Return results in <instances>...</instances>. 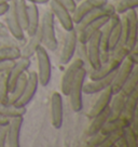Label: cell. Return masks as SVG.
I'll use <instances>...</instances> for the list:
<instances>
[{
	"instance_id": "obj_21",
	"label": "cell",
	"mask_w": 138,
	"mask_h": 147,
	"mask_svg": "<svg viewBox=\"0 0 138 147\" xmlns=\"http://www.w3.org/2000/svg\"><path fill=\"white\" fill-rule=\"evenodd\" d=\"M137 104H138V90H134L129 96L125 98L124 108H123V113L122 115L129 120V122H132L135 116L137 114Z\"/></svg>"
},
{
	"instance_id": "obj_36",
	"label": "cell",
	"mask_w": 138,
	"mask_h": 147,
	"mask_svg": "<svg viewBox=\"0 0 138 147\" xmlns=\"http://www.w3.org/2000/svg\"><path fill=\"white\" fill-rule=\"evenodd\" d=\"M122 136V130L121 131H115L112 133H109L106 135V138L104 140V142L101 144L102 147H115V143L118 142V140Z\"/></svg>"
},
{
	"instance_id": "obj_4",
	"label": "cell",
	"mask_w": 138,
	"mask_h": 147,
	"mask_svg": "<svg viewBox=\"0 0 138 147\" xmlns=\"http://www.w3.org/2000/svg\"><path fill=\"white\" fill-rule=\"evenodd\" d=\"M3 16H5V22L3 23L5 24L10 35H12L13 37L17 38L19 40L26 39V34L24 32L23 27H22L19 18H17V15H16L13 0L9 3V9H8V11L5 12Z\"/></svg>"
},
{
	"instance_id": "obj_39",
	"label": "cell",
	"mask_w": 138,
	"mask_h": 147,
	"mask_svg": "<svg viewBox=\"0 0 138 147\" xmlns=\"http://www.w3.org/2000/svg\"><path fill=\"white\" fill-rule=\"evenodd\" d=\"M126 59L129 61H131L134 65H138V46L137 45L134 47L133 49H131V50L129 51Z\"/></svg>"
},
{
	"instance_id": "obj_38",
	"label": "cell",
	"mask_w": 138,
	"mask_h": 147,
	"mask_svg": "<svg viewBox=\"0 0 138 147\" xmlns=\"http://www.w3.org/2000/svg\"><path fill=\"white\" fill-rule=\"evenodd\" d=\"M56 2H58L60 5H62L63 7H65L66 9L68 10L69 12H74V10L76 9V7H77V1L76 0H54Z\"/></svg>"
},
{
	"instance_id": "obj_14",
	"label": "cell",
	"mask_w": 138,
	"mask_h": 147,
	"mask_svg": "<svg viewBox=\"0 0 138 147\" xmlns=\"http://www.w3.org/2000/svg\"><path fill=\"white\" fill-rule=\"evenodd\" d=\"M24 117H14L9 120L8 123V135H7V146L19 147L21 130L23 125Z\"/></svg>"
},
{
	"instance_id": "obj_18",
	"label": "cell",
	"mask_w": 138,
	"mask_h": 147,
	"mask_svg": "<svg viewBox=\"0 0 138 147\" xmlns=\"http://www.w3.org/2000/svg\"><path fill=\"white\" fill-rule=\"evenodd\" d=\"M125 16L127 18L129 23V39L126 42V47L129 50L133 49L137 45V29H138V15L137 9H131L125 12Z\"/></svg>"
},
{
	"instance_id": "obj_25",
	"label": "cell",
	"mask_w": 138,
	"mask_h": 147,
	"mask_svg": "<svg viewBox=\"0 0 138 147\" xmlns=\"http://www.w3.org/2000/svg\"><path fill=\"white\" fill-rule=\"evenodd\" d=\"M121 36V18L119 14H113V23L111 26L110 34H109V49L110 52L115 50V48L118 46Z\"/></svg>"
},
{
	"instance_id": "obj_28",
	"label": "cell",
	"mask_w": 138,
	"mask_h": 147,
	"mask_svg": "<svg viewBox=\"0 0 138 147\" xmlns=\"http://www.w3.org/2000/svg\"><path fill=\"white\" fill-rule=\"evenodd\" d=\"M16 15L19 18V23L23 27L24 32H26L28 24V10H27V1L25 0H13Z\"/></svg>"
},
{
	"instance_id": "obj_11",
	"label": "cell",
	"mask_w": 138,
	"mask_h": 147,
	"mask_svg": "<svg viewBox=\"0 0 138 147\" xmlns=\"http://www.w3.org/2000/svg\"><path fill=\"white\" fill-rule=\"evenodd\" d=\"M136 65H134L131 61H129L127 59H125L121 65L119 66V68L117 69L115 75V78L112 80V83H111V90L113 92V94L120 92L122 86L125 83V81L129 79V75L132 73L133 68Z\"/></svg>"
},
{
	"instance_id": "obj_19",
	"label": "cell",
	"mask_w": 138,
	"mask_h": 147,
	"mask_svg": "<svg viewBox=\"0 0 138 147\" xmlns=\"http://www.w3.org/2000/svg\"><path fill=\"white\" fill-rule=\"evenodd\" d=\"M27 10H28V24L27 29L25 34L28 37L35 35L39 29L40 26V13H39V8L38 5L27 2Z\"/></svg>"
},
{
	"instance_id": "obj_9",
	"label": "cell",
	"mask_w": 138,
	"mask_h": 147,
	"mask_svg": "<svg viewBox=\"0 0 138 147\" xmlns=\"http://www.w3.org/2000/svg\"><path fill=\"white\" fill-rule=\"evenodd\" d=\"M27 77V83H26V87H25L23 95L19 97V101L16 102L14 105L26 107L31 102V100L35 97L36 93H37L38 86H39V79H38L37 71H35V70L28 71Z\"/></svg>"
},
{
	"instance_id": "obj_31",
	"label": "cell",
	"mask_w": 138,
	"mask_h": 147,
	"mask_svg": "<svg viewBox=\"0 0 138 147\" xmlns=\"http://www.w3.org/2000/svg\"><path fill=\"white\" fill-rule=\"evenodd\" d=\"M21 57V49L14 47H0V62L16 61Z\"/></svg>"
},
{
	"instance_id": "obj_33",
	"label": "cell",
	"mask_w": 138,
	"mask_h": 147,
	"mask_svg": "<svg viewBox=\"0 0 138 147\" xmlns=\"http://www.w3.org/2000/svg\"><path fill=\"white\" fill-rule=\"evenodd\" d=\"M27 40L23 39V40H19L17 38L13 37L12 35H0V47H14V48H22L25 45V42Z\"/></svg>"
},
{
	"instance_id": "obj_20",
	"label": "cell",
	"mask_w": 138,
	"mask_h": 147,
	"mask_svg": "<svg viewBox=\"0 0 138 147\" xmlns=\"http://www.w3.org/2000/svg\"><path fill=\"white\" fill-rule=\"evenodd\" d=\"M42 45V38L40 30L38 29V32L28 38L26 40L25 45L21 48V57H25V59H31L35 55L36 51L39 47Z\"/></svg>"
},
{
	"instance_id": "obj_37",
	"label": "cell",
	"mask_w": 138,
	"mask_h": 147,
	"mask_svg": "<svg viewBox=\"0 0 138 147\" xmlns=\"http://www.w3.org/2000/svg\"><path fill=\"white\" fill-rule=\"evenodd\" d=\"M105 138H106V135L101 133L100 131L92 134V135H88V141H86V146H88V147L101 146V144L104 142Z\"/></svg>"
},
{
	"instance_id": "obj_16",
	"label": "cell",
	"mask_w": 138,
	"mask_h": 147,
	"mask_svg": "<svg viewBox=\"0 0 138 147\" xmlns=\"http://www.w3.org/2000/svg\"><path fill=\"white\" fill-rule=\"evenodd\" d=\"M109 18H110V16L97 18L95 21L88 23V25H85L80 32H78V40L80 42L86 43V42L88 41V39H90L94 34H96L97 32L100 30L101 27L108 22Z\"/></svg>"
},
{
	"instance_id": "obj_24",
	"label": "cell",
	"mask_w": 138,
	"mask_h": 147,
	"mask_svg": "<svg viewBox=\"0 0 138 147\" xmlns=\"http://www.w3.org/2000/svg\"><path fill=\"white\" fill-rule=\"evenodd\" d=\"M129 125H131V122L129 120L126 119L125 117H123V116H120L119 118H117V119L108 120L106 123L104 124V127L101 128L100 132L102 134L107 135V134L115 132V131H121V130H123V129L129 127Z\"/></svg>"
},
{
	"instance_id": "obj_15",
	"label": "cell",
	"mask_w": 138,
	"mask_h": 147,
	"mask_svg": "<svg viewBox=\"0 0 138 147\" xmlns=\"http://www.w3.org/2000/svg\"><path fill=\"white\" fill-rule=\"evenodd\" d=\"M112 95H113V92L111 90V87H108L105 90L100 91V94H99L98 98H97L96 102L94 103V105L91 107V109L88 110V113L86 114L88 119H92L93 117L100 114L101 111H104L107 107H109Z\"/></svg>"
},
{
	"instance_id": "obj_47",
	"label": "cell",
	"mask_w": 138,
	"mask_h": 147,
	"mask_svg": "<svg viewBox=\"0 0 138 147\" xmlns=\"http://www.w3.org/2000/svg\"><path fill=\"white\" fill-rule=\"evenodd\" d=\"M12 0H0V5H2V3H9Z\"/></svg>"
},
{
	"instance_id": "obj_10",
	"label": "cell",
	"mask_w": 138,
	"mask_h": 147,
	"mask_svg": "<svg viewBox=\"0 0 138 147\" xmlns=\"http://www.w3.org/2000/svg\"><path fill=\"white\" fill-rule=\"evenodd\" d=\"M108 1L109 0H81L79 1L80 3H77L76 9L71 13L74 25L78 24L86 14L92 12L93 10L105 5Z\"/></svg>"
},
{
	"instance_id": "obj_12",
	"label": "cell",
	"mask_w": 138,
	"mask_h": 147,
	"mask_svg": "<svg viewBox=\"0 0 138 147\" xmlns=\"http://www.w3.org/2000/svg\"><path fill=\"white\" fill-rule=\"evenodd\" d=\"M64 119L63 96L60 92H54L51 96V123L55 129H60Z\"/></svg>"
},
{
	"instance_id": "obj_7",
	"label": "cell",
	"mask_w": 138,
	"mask_h": 147,
	"mask_svg": "<svg viewBox=\"0 0 138 147\" xmlns=\"http://www.w3.org/2000/svg\"><path fill=\"white\" fill-rule=\"evenodd\" d=\"M31 65L30 59H25V57H19V60L15 61L14 65L11 67L9 71H7V83H8V89L9 92L13 91L15 84L17 82L19 78L26 73Z\"/></svg>"
},
{
	"instance_id": "obj_41",
	"label": "cell",
	"mask_w": 138,
	"mask_h": 147,
	"mask_svg": "<svg viewBox=\"0 0 138 147\" xmlns=\"http://www.w3.org/2000/svg\"><path fill=\"white\" fill-rule=\"evenodd\" d=\"M15 61H3V62H0V74H3L9 71L11 67L14 65Z\"/></svg>"
},
{
	"instance_id": "obj_35",
	"label": "cell",
	"mask_w": 138,
	"mask_h": 147,
	"mask_svg": "<svg viewBox=\"0 0 138 147\" xmlns=\"http://www.w3.org/2000/svg\"><path fill=\"white\" fill-rule=\"evenodd\" d=\"M9 93L8 83H7V73L0 74V103L8 104Z\"/></svg>"
},
{
	"instance_id": "obj_40",
	"label": "cell",
	"mask_w": 138,
	"mask_h": 147,
	"mask_svg": "<svg viewBox=\"0 0 138 147\" xmlns=\"http://www.w3.org/2000/svg\"><path fill=\"white\" fill-rule=\"evenodd\" d=\"M7 135H8V124L0 125V147L7 146Z\"/></svg>"
},
{
	"instance_id": "obj_30",
	"label": "cell",
	"mask_w": 138,
	"mask_h": 147,
	"mask_svg": "<svg viewBox=\"0 0 138 147\" xmlns=\"http://www.w3.org/2000/svg\"><path fill=\"white\" fill-rule=\"evenodd\" d=\"M117 14L122 15L131 9H137L138 0H113L111 2Z\"/></svg>"
},
{
	"instance_id": "obj_43",
	"label": "cell",
	"mask_w": 138,
	"mask_h": 147,
	"mask_svg": "<svg viewBox=\"0 0 138 147\" xmlns=\"http://www.w3.org/2000/svg\"><path fill=\"white\" fill-rule=\"evenodd\" d=\"M9 3H2V5H0V18L3 16L5 14V12L8 11V9H9Z\"/></svg>"
},
{
	"instance_id": "obj_42",
	"label": "cell",
	"mask_w": 138,
	"mask_h": 147,
	"mask_svg": "<svg viewBox=\"0 0 138 147\" xmlns=\"http://www.w3.org/2000/svg\"><path fill=\"white\" fill-rule=\"evenodd\" d=\"M115 147H127V144H126V141L125 138H123V132H122V136L118 140V142L115 143Z\"/></svg>"
},
{
	"instance_id": "obj_3",
	"label": "cell",
	"mask_w": 138,
	"mask_h": 147,
	"mask_svg": "<svg viewBox=\"0 0 138 147\" xmlns=\"http://www.w3.org/2000/svg\"><path fill=\"white\" fill-rule=\"evenodd\" d=\"M35 55L37 57L38 63L37 75L39 79V84H41L42 87H46L52 78V64H51L49 51L41 45L37 49Z\"/></svg>"
},
{
	"instance_id": "obj_13",
	"label": "cell",
	"mask_w": 138,
	"mask_h": 147,
	"mask_svg": "<svg viewBox=\"0 0 138 147\" xmlns=\"http://www.w3.org/2000/svg\"><path fill=\"white\" fill-rule=\"evenodd\" d=\"M99 40H100V30L94 34L88 41L86 42V48H88V60H90V64L92 66L93 69H97L100 67L101 61H100V45H99Z\"/></svg>"
},
{
	"instance_id": "obj_48",
	"label": "cell",
	"mask_w": 138,
	"mask_h": 147,
	"mask_svg": "<svg viewBox=\"0 0 138 147\" xmlns=\"http://www.w3.org/2000/svg\"><path fill=\"white\" fill-rule=\"evenodd\" d=\"M76 1H77V2H79V1H81V0H76Z\"/></svg>"
},
{
	"instance_id": "obj_6",
	"label": "cell",
	"mask_w": 138,
	"mask_h": 147,
	"mask_svg": "<svg viewBox=\"0 0 138 147\" xmlns=\"http://www.w3.org/2000/svg\"><path fill=\"white\" fill-rule=\"evenodd\" d=\"M77 42H78V32H76L74 28L69 32H66L63 49L60 54V62L62 65H67L74 59L76 54L74 52H76Z\"/></svg>"
},
{
	"instance_id": "obj_45",
	"label": "cell",
	"mask_w": 138,
	"mask_h": 147,
	"mask_svg": "<svg viewBox=\"0 0 138 147\" xmlns=\"http://www.w3.org/2000/svg\"><path fill=\"white\" fill-rule=\"evenodd\" d=\"M25 1H27V2H31V3H36V5H46L48 3L50 0H25Z\"/></svg>"
},
{
	"instance_id": "obj_1",
	"label": "cell",
	"mask_w": 138,
	"mask_h": 147,
	"mask_svg": "<svg viewBox=\"0 0 138 147\" xmlns=\"http://www.w3.org/2000/svg\"><path fill=\"white\" fill-rule=\"evenodd\" d=\"M39 30L41 34L42 46L48 51L57 50L58 48V41L56 38L55 26H54V16L51 10H46L40 18V26Z\"/></svg>"
},
{
	"instance_id": "obj_5",
	"label": "cell",
	"mask_w": 138,
	"mask_h": 147,
	"mask_svg": "<svg viewBox=\"0 0 138 147\" xmlns=\"http://www.w3.org/2000/svg\"><path fill=\"white\" fill-rule=\"evenodd\" d=\"M66 66L67 67L65 69L63 78H62V81H60V91L64 95L68 96L70 88L74 83V80L76 78V76H77L78 70L81 67H84V66H83V62L78 57L74 59V61L71 60Z\"/></svg>"
},
{
	"instance_id": "obj_44",
	"label": "cell",
	"mask_w": 138,
	"mask_h": 147,
	"mask_svg": "<svg viewBox=\"0 0 138 147\" xmlns=\"http://www.w3.org/2000/svg\"><path fill=\"white\" fill-rule=\"evenodd\" d=\"M8 34H10V32L5 26V24L0 21V35H8Z\"/></svg>"
},
{
	"instance_id": "obj_46",
	"label": "cell",
	"mask_w": 138,
	"mask_h": 147,
	"mask_svg": "<svg viewBox=\"0 0 138 147\" xmlns=\"http://www.w3.org/2000/svg\"><path fill=\"white\" fill-rule=\"evenodd\" d=\"M9 118H7L5 116H2L0 114V125H7L9 123Z\"/></svg>"
},
{
	"instance_id": "obj_32",
	"label": "cell",
	"mask_w": 138,
	"mask_h": 147,
	"mask_svg": "<svg viewBox=\"0 0 138 147\" xmlns=\"http://www.w3.org/2000/svg\"><path fill=\"white\" fill-rule=\"evenodd\" d=\"M77 53V57L83 62V66L86 69L88 74L92 70V66L90 64V60H88V48H86V43L80 42L78 40L77 42V47H76V52Z\"/></svg>"
},
{
	"instance_id": "obj_26",
	"label": "cell",
	"mask_w": 138,
	"mask_h": 147,
	"mask_svg": "<svg viewBox=\"0 0 138 147\" xmlns=\"http://www.w3.org/2000/svg\"><path fill=\"white\" fill-rule=\"evenodd\" d=\"M0 114L7 118H14V117H24L26 114V107L16 106L14 104H2L0 103Z\"/></svg>"
},
{
	"instance_id": "obj_29",
	"label": "cell",
	"mask_w": 138,
	"mask_h": 147,
	"mask_svg": "<svg viewBox=\"0 0 138 147\" xmlns=\"http://www.w3.org/2000/svg\"><path fill=\"white\" fill-rule=\"evenodd\" d=\"M137 83H138V66L136 65L133 68V70H132L131 75H129V79L122 86L121 90H120V93L122 95H124L125 97L129 96L134 90L137 89Z\"/></svg>"
},
{
	"instance_id": "obj_27",
	"label": "cell",
	"mask_w": 138,
	"mask_h": 147,
	"mask_svg": "<svg viewBox=\"0 0 138 147\" xmlns=\"http://www.w3.org/2000/svg\"><path fill=\"white\" fill-rule=\"evenodd\" d=\"M27 73H24L19 77L16 84H15V87H14L13 91L9 93V102H8V104H15L16 102L19 101V97L23 95L26 83H27Z\"/></svg>"
},
{
	"instance_id": "obj_34",
	"label": "cell",
	"mask_w": 138,
	"mask_h": 147,
	"mask_svg": "<svg viewBox=\"0 0 138 147\" xmlns=\"http://www.w3.org/2000/svg\"><path fill=\"white\" fill-rule=\"evenodd\" d=\"M123 138L126 141L127 147H137L138 146V132H136L131 125L126 127L122 130Z\"/></svg>"
},
{
	"instance_id": "obj_2",
	"label": "cell",
	"mask_w": 138,
	"mask_h": 147,
	"mask_svg": "<svg viewBox=\"0 0 138 147\" xmlns=\"http://www.w3.org/2000/svg\"><path fill=\"white\" fill-rule=\"evenodd\" d=\"M88 77V71L84 67L78 70L77 76L74 80V83L70 88L69 91V100H70V106L74 113L81 111L83 108V101H82V94H83V86L85 82V79Z\"/></svg>"
},
{
	"instance_id": "obj_23",
	"label": "cell",
	"mask_w": 138,
	"mask_h": 147,
	"mask_svg": "<svg viewBox=\"0 0 138 147\" xmlns=\"http://www.w3.org/2000/svg\"><path fill=\"white\" fill-rule=\"evenodd\" d=\"M125 98L124 95H122L120 92L115 93L112 95L111 102L109 104V109H110V116L108 120H113L119 118L120 116L123 113V108H124L125 104Z\"/></svg>"
},
{
	"instance_id": "obj_17",
	"label": "cell",
	"mask_w": 138,
	"mask_h": 147,
	"mask_svg": "<svg viewBox=\"0 0 138 147\" xmlns=\"http://www.w3.org/2000/svg\"><path fill=\"white\" fill-rule=\"evenodd\" d=\"M115 71L117 70H115L109 76H106L104 78H99L96 79V80H90L88 82H84L83 93H85V94H95V93H98V92L105 90L106 88L110 87L111 83H112V80L115 78Z\"/></svg>"
},
{
	"instance_id": "obj_8",
	"label": "cell",
	"mask_w": 138,
	"mask_h": 147,
	"mask_svg": "<svg viewBox=\"0 0 138 147\" xmlns=\"http://www.w3.org/2000/svg\"><path fill=\"white\" fill-rule=\"evenodd\" d=\"M48 3L50 5V10L51 12L53 13L54 18H56L60 22V26L64 28L66 32L74 29V20H72L71 12H69L65 7H63V5H60L58 2L54 1V0H50Z\"/></svg>"
},
{
	"instance_id": "obj_22",
	"label": "cell",
	"mask_w": 138,
	"mask_h": 147,
	"mask_svg": "<svg viewBox=\"0 0 138 147\" xmlns=\"http://www.w3.org/2000/svg\"><path fill=\"white\" fill-rule=\"evenodd\" d=\"M110 116V109L109 107H107L104 111H101L100 114L96 115L91 119V123L88 125V130H86V134L88 135H92V134L99 132L101 128L104 127V124L106 123Z\"/></svg>"
}]
</instances>
